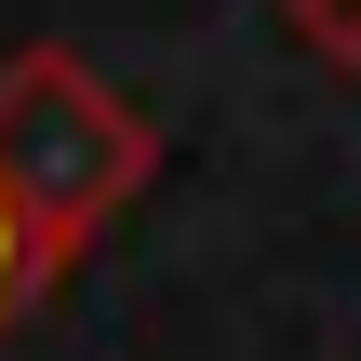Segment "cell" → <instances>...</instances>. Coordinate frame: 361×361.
<instances>
[{
  "instance_id": "6da1fadb",
  "label": "cell",
  "mask_w": 361,
  "mask_h": 361,
  "mask_svg": "<svg viewBox=\"0 0 361 361\" xmlns=\"http://www.w3.org/2000/svg\"><path fill=\"white\" fill-rule=\"evenodd\" d=\"M147 121L80 67V54H13L0 67V201L27 228V268H67L134 188H147Z\"/></svg>"
},
{
  "instance_id": "7a4b0ae2",
  "label": "cell",
  "mask_w": 361,
  "mask_h": 361,
  "mask_svg": "<svg viewBox=\"0 0 361 361\" xmlns=\"http://www.w3.org/2000/svg\"><path fill=\"white\" fill-rule=\"evenodd\" d=\"M281 13H295V40H308V54L361 67V0H281Z\"/></svg>"
},
{
  "instance_id": "3957f363",
  "label": "cell",
  "mask_w": 361,
  "mask_h": 361,
  "mask_svg": "<svg viewBox=\"0 0 361 361\" xmlns=\"http://www.w3.org/2000/svg\"><path fill=\"white\" fill-rule=\"evenodd\" d=\"M27 295V228H13V201H0V308Z\"/></svg>"
}]
</instances>
